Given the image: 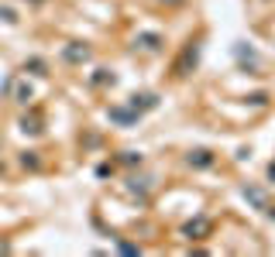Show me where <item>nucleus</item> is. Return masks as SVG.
<instances>
[{
	"mask_svg": "<svg viewBox=\"0 0 275 257\" xmlns=\"http://www.w3.org/2000/svg\"><path fill=\"white\" fill-rule=\"evenodd\" d=\"M272 178H275V165H272Z\"/></svg>",
	"mask_w": 275,
	"mask_h": 257,
	"instance_id": "nucleus-1",
	"label": "nucleus"
}]
</instances>
